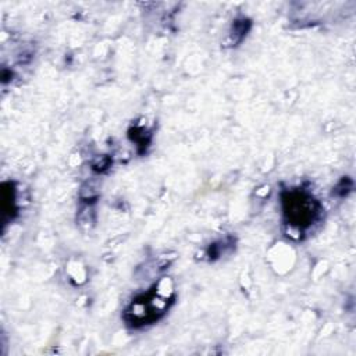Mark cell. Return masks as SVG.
I'll use <instances>...</instances> for the list:
<instances>
[{
  "instance_id": "6da1fadb",
  "label": "cell",
  "mask_w": 356,
  "mask_h": 356,
  "mask_svg": "<svg viewBox=\"0 0 356 356\" xmlns=\"http://www.w3.org/2000/svg\"><path fill=\"white\" fill-rule=\"evenodd\" d=\"M282 211L285 222L298 231L309 228L320 213V204L305 191H288L282 195Z\"/></svg>"
},
{
  "instance_id": "7a4b0ae2",
  "label": "cell",
  "mask_w": 356,
  "mask_h": 356,
  "mask_svg": "<svg viewBox=\"0 0 356 356\" xmlns=\"http://www.w3.org/2000/svg\"><path fill=\"white\" fill-rule=\"evenodd\" d=\"M167 302L164 298L149 292L138 299H135L125 312V320L132 325L149 324L157 320L167 309Z\"/></svg>"
},
{
  "instance_id": "3957f363",
  "label": "cell",
  "mask_w": 356,
  "mask_h": 356,
  "mask_svg": "<svg viewBox=\"0 0 356 356\" xmlns=\"http://www.w3.org/2000/svg\"><path fill=\"white\" fill-rule=\"evenodd\" d=\"M250 28V22L249 19H236L232 25V29H231V33H229V39H231V44L235 46L236 43H239L248 33Z\"/></svg>"
}]
</instances>
